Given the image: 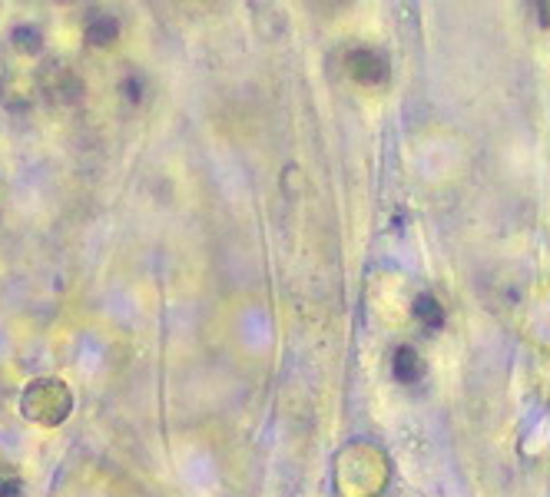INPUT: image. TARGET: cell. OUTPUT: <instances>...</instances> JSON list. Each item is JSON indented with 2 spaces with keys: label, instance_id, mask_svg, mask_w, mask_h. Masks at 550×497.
<instances>
[{
  "label": "cell",
  "instance_id": "1",
  "mask_svg": "<svg viewBox=\"0 0 550 497\" xmlns=\"http://www.w3.org/2000/svg\"><path fill=\"white\" fill-rule=\"evenodd\" d=\"M352 73H355V80H362V83H385L388 63H385V57H378L375 51H358V53H352Z\"/></svg>",
  "mask_w": 550,
  "mask_h": 497
},
{
  "label": "cell",
  "instance_id": "2",
  "mask_svg": "<svg viewBox=\"0 0 550 497\" xmlns=\"http://www.w3.org/2000/svg\"><path fill=\"white\" fill-rule=\"evenodd\" d=\"M395 365H398V378H418L421 372H418V358H415V352L411 348H401L395 355Z\"/></svg>",
  "mask_w": 550,
  "mask_h": 497
}]
</instances>
